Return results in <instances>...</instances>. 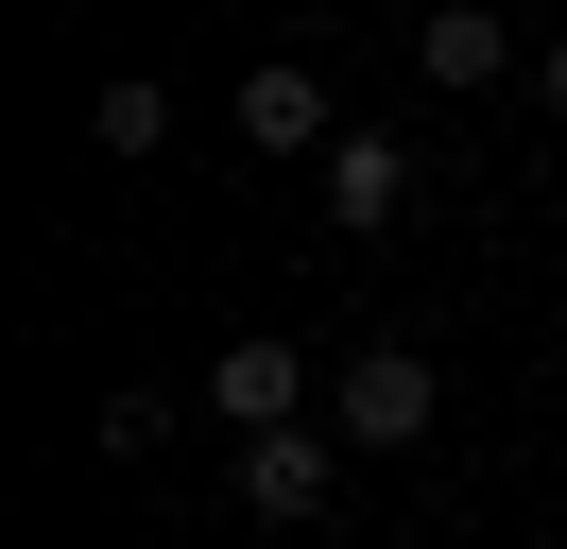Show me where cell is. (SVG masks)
<instances>
[{"mask_svg": "<svg viewBox=\"0 0 567 549\" xmlns=\"http://www.w3.org/2000/svg\"><path fill=\"white\" fill-rule=\"evenodd\" d=\"M447 429V377H430V343H361L344 377H327V446H361V464H395V446Z\"/></svg>", "mask_w": 567, "mask_h": 549, "instance_id": "cell-1", "label": "cell"}, {"mask_svg": "<svg viewBox=\"0 0 567 549\" xmlns=\"http://www.w3.org/2000/svg\"><path fill=\"white\" fill-rule=\"evenodd\" d=\"M207 412H224V429H310V361H292V343L276 327H241V343H224V361H207Z\"/></svg>", "mask_w": 567, "mask_h": 549, "instance_id": "cell-2", "label": "cell"}, {"mask_svg": "<svg viewBox=\"0 0 567 549\" xmlns=\"http://www.w3.org/2000/svg\"><path fill=\"white\" fill-rule=\"evenodd\" d=\"M327 480H344L327 412H310V429H258V446H241V515H258V532H310V515H327Z\"/></svg>", "mask_w": 567, "mask_h": 549, "instance_id": "cell-3", "label": "cell"}, {"mask_svg": "<svg viewBox=\"0 0 567 549\" xmlns=\"http://www.w3.org/2000/svg\"><path fill=\"white\" fill-rule=\"evenodd\" d=\"M241 155H344V137H327V69H310V52H258V69H241Z\"/></svg>", "mask_w": 567, "mask_h": 549, "instance_id": "cell-4", "label": "cell"}, {"mask_svg": "<svg viewBox=\"0 0 567 549\" xmlns=\"http://www.w3.org/2000/svg\"><path fill=\"white\" fill-rule=\"evenodd\" d=\"M413 69H430V86H498V69H516V18H498V0H430V18H413Z\"/></svg>", "mask_w": 567, "mask_h": 549, "instance_id": "cell-5", "label": "cell"}, {"mask_svg": "<svg viewBox=\"0 0 567 549\" xmlns=\"http://www.w3.org/2000/svg\"><path fill=\"white\" fill-rule=\"evenodd\" d=\"M395 206H413V137H344V155H327V224H344V240H379Z\"/></svg>", "mask_w": 567, "mask_h": 549, "instance_id": "cell-6", "label": "cell"}, {"mask_svg": "<svg viewBox=\"0 0 567 549\" xmlns=\"http://www.w3.org/2000/svg\"><path fill=\"white\" fill-rule=\"evenodd\" d=\"M86 137H104V155H155V137H173V86H155V69H121V86L86 103Z\"/></svg>", "mask_w": 567, "mask_h": 549, "instance_id": "cell-7", "label": "cell"}, {"mask_svg": "<svg viewBox=\"0 0 567 549\" xmlns=\"http://www.w3.org/2000/svg\"><path fill=\"white\" fill-rule=\"evenodd\" d=\"M533 103H550V121H567V52H550V69H533Z\"/></svg>", "mask_w": 567, "mask_h": 549, "instance_id": "cell-8", "label": "cell"}]
</instances>
